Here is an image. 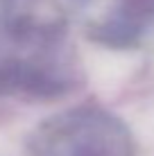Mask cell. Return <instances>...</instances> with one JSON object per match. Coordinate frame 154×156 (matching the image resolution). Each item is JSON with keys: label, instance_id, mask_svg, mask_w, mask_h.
Returning a JSON list of instances; mask_svg holds the SVG:
<instances>
[{"label": "cell", "instance_id": "obj_1", "mask_svg": "<svg viewBox=\"0 0 154 156\" xmlns=\"http://www.w3.org/2000/svg\"><path fill=\"white\" fill-rule=\"evenodd\" d=\"M36 156H131L134 143L120 120L100 109L68 111L36 133Z\"/></svg>", "mask_w": 154, "mask_h": 156}]
</instances>
